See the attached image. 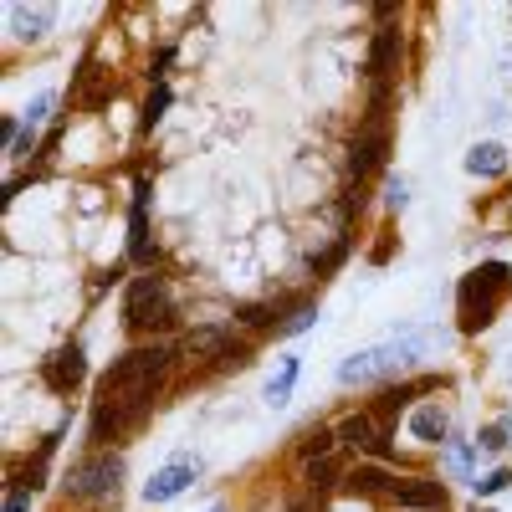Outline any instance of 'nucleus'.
<instances>
[{
	"mask_svg": "<svg viewBox=\"0 0 512 512\" xmlns=\"http://www.w3.org/2000/svg\"><path fill=\"white\" fill-rule=\"evenodd\" d=\"M395 477H390V466L374 461V466H354V472L344 477V492L349 497H390Z\"/></svg>",
	"mask_w": 512,
	"mask_h": 512,
	"instance_id": "obj_16",
	"label": "nucleus"
},
{
	"mask_svg": "<svg viewBox=\"0 0 512 512\" xmlns=\"http://www.w3.org/2000/svg\"><path fill=\"white\" fill-rule=\"evenodd\" d=\"M210 512H226V507H210Z\"/></svg>",
	"mask_w": 512,
	"mask_h": 512,
	"instance_id": "obj_35",
	"label": "nucleus"
},
{
	"mask_svg": "<svg viewBox=\"0 0 512 512\" xmlns=\"http://www.w3.org/2000/svg\"><path fill=\"white\" fill-rule=\"evenodd\" d=\"M318 323V303H313V297H308V303L303 308H292L282 323H277V338H297V333H308Z\"/></svg>",
	"mask_w": 512,
	"mask_h": 512,
	"instance_id": "obj_25",
	"label": "nucleus"
},
{
	"mask_svg": "<svg viewBox=\"0 0 512 512\" xmlns=\"http://www.w3.org/2000/svg\"><path fill=\"white\" fill-rule=\"evenodd\" d=\"M338 472H344V461H338V456H318V461H303V482H308L313 492H328Z\"/></svg>",
	"mask_w": 512,
	"mask_h": 512,
	"instance_id": "obj_24",
	"label": "nucleus"
},
{
	"mask_svg": "<svg viewBox=\"0 0 512 512\" xmlns=\"http://www.w3.org/2000/svg\"><path fill=\"white\" fill-rule=\"evenodd\" d=\"M400 57H405V31H400L395 21H390V26H374L369 57H364L369 88H374V82H395V77H400Z\"/></svg>",
	"mask_w": 512,
	"mask_h": 512,
	"instance_id": "obj_10",
	"label": "nucleus"
},
{
	"mask_svg": "<svg viewBox=\"0 0 512 512\" xmlns=\"http://www.w3.org/2000/svg\"><path fill=\"white\" fill-rule=\"evenodd\" d=\"M231 344H236V323H205V328L185 333V354L190 359H210V364H216Z\"/></svg>",
	"mask_w": 512,
	"mask_h": 512,
	"instance_id": "obj_14",
	"label": "nucleus"
},
{
	"mask_svg": "<svg viewBox=\"0 0 512 512\" xmlns=\"http://www.w3.org/2000/svg\"><path fill=\"white\" fill-rule=\"evenodd\" d=\"M149 195H154V180L134 175V195H128V267H149L154 251H149Z\"/></svg>",
	"mask_w": 512,
	"mask_h": 512,
	"instance_id": "obj_8",
	"label": "nucleus"
},
{
	"mask_svg": "<svg viewBox=\"0 0 512 512\" xmlns=\"http://www.w3.org/2000/svg\"><path fill=\"white\" fill-rule=\"evenodd\" d=\"M57 21V6H11V26H16V36L21 41H41L47 36V26Z\"/></svg>",
	"mask_w": 512,
	"mask_h": 512,
	"instance_id": "obj_18",
	"label": "nucleus"
},
{
	"mask_svg": "<svg viewBox=\"0 0 512 512\" xmlns=\"http://www.w3.org/2000/svg\"><path fill=\"white\" fill-rule=\"evenodd\" d=\"M425 349H431V338L415 333V328H405V333L384 338V344H374V349L349 354L344 364H338V384H344V390H354V384H395V379H405V369H410Z\"/></svg>",
	"mask_w": 512,
	"mask_h": 512,
	"instance_id": "obj_1",
	"label": "nucleus"
},
{
	"mask_svg": "<svg viewBox=\"0 0 512 512\" xmlns=\"http://www.w3.org/2000/svg\"><path fill=\"white\" fill-rule=\"evenodd\" d=\"M472 487H477V497H497V492H507V487H512V466H492V472H482Z\"/></svg>",
	"mask_w": 512,
	"mask_h": 512,
	"instance_id": "obj_27",
	"label": "nucleus"
},
{
	"mask_svg": "<svg viewBox=\"0 0 512 512\" xmlns=\"http://www.w3.org/2000/svg\"><path fill=\"white\" fill-rule=\"evenodd\" d=\"M256 359V349H251V338H236V344L216 359V364H210V369H216V374H231V369H246Z\"/></svg>",
	"mask_w": 512,
	"mask_h": 512,
	"instance_id": "obj_26",
	"label": "nucleus"
},
{
	"mask_svg": "<svg viewBox=\"0 0 512 512\" xmlns=\"http://www.w3.org/2000/svg\"><path fill=\"white\" fill-rule=\"evenodd\" d=\"M180 359V344L169 338H149V344H134L123 359L108 364V374L98 379V400H113V395H128V390H149V384H164V374L175 369Z\"/></svg>",
	"mask_w": 512,
	"mask_h": 512,
	"instance_id": "obj_4",
	"label": "nucleus"
},
{
	"mask_svg": "<svg viewBox=\"0 0 512 512\" xmlns=\"http://www.w3.org/2000/svg\"><path fill=\"white\" fill-rule=\"evenodd\" d=\"M477 512H492V507H477Z\"/></svg>",
	"mask_w": 512,
	"mask_h": 512,
	"instance_id": "obj_36",
	"label": "nucleus"
},
{
	"mask_svg": "<svg viewBox=\"0 0 512 512\" xmlns=\"http://www.w3.org/2000/svg\"><path fill=\"white\" fill-rule=\"evenodd\" d=\"M466 175H477V180H502L507 175V149L502 144H472L466 149Z\"/></svg>",
	"mask_w": 512,
	"mask_h": 512,
	"instance_id": "obj_17",
	"label": "nucleus"
},
{
	"mask_svg": "<svg viewBox=\"0 0 512 512\" xmlns=\"http://www.w3.org/2000/svg\"><path fill=\"white\" fill-rule=\"evenodd\" d=\"M502 431H507V436H512V410H507V420H502Z\"/></svg>",
	"mask_w": 512,
	"mask_h": 512,
	"instance_id": "obj_33",
	"label": "nucleus"
},
{
	"mask_svg": "<svg viewBox=\"0 0 512 512\" xmlns=\"http://www.w3.org/2000/svg\"><path fill=\"white\" fill-rule=\"evenodd\" d=\"M52 108H57V93H36V98H31V108H26V123H36V128H41V118H47Z\"/></svg>",
	"mask_w": 512,
	"mask_h": 512,
	"instance_id": "obj_31",
	"label": "nucleus"
},
{
	"mask_svg": "<svg viewBox=\"0 0 512 512\" xmlns=\"http://www.w3.org/2000/svg\"><path fill=\"white\" fill-rule=\"evenodd\" d=\"M195 472H200V461H190V456H175L164 466V472H154L149 482H144V502L149 507H164V502H175L190 482H195Z\"/></svg>",
	"mask_w": 512,
	"mask_h": 512,
	"instance_id": "obj_13",
	"label": "nucleus"
},
{
	"mask_svg": "<svg viewBox=\"0 0 512 512\" xmlns=\"http://www.w3.org/2000/svg\"><path fill=\"white\" fill-rule=\"evenodd\" d=\"M390 502H395L400 512H446L451 492H446L441 477H395Z\"/></svg>",
	"mask_w": 512,
	"mask_h": 512,
	"instance_id": "obj_11",
	"label": "nucleus"
},
{
	"mask_svg": "<svg viewBox=\"0 0 512 512\" xmlns=\"http://www.w3.org/2000/svg\"><path fill=\"white\" fill-rule=\"evenodd\" d=\"M169 67H175V47H159V52H154V62H149V88H164Z\"/></svg>",
	"mask_w": 512,
	"mask_h": 512,
	"instance_id": "obj_30",
	"label": "nucleus"
},
{
	"mask_svg": "<svg viewBox=\"0 0 512 512\" xmlns=\"http://www.w3.org/2000/svg\"><path fill=\"white\" fill-rule=\"evenodd\" d=\"M333 446H338V431H333V425H308V431L297 436V456H303V461L333 456Z\"/></svg>",
	"mask_w": 512,
	"mask_h": 512,
	"instance_id": "obj_20",
	"label": "nucleus"
},
{
	"mask_svg": "<svg viewBox=\"0 0 512 512\" xmlns=\"http://www.w3.org/2000/svg\"><path fill=\"white\" fill-rule=\"evenodd\" d=\"M349 251H354V236H349V231H338V236H333V246H328L323 256H313V277H318V282H323V277H333L338 267L349 262Z\"/></svg>",
	"mask_w": 512,
	"mask_h": 512,
	"instance_id": "obj_21",
	"label": "nucleus"
},
{
	"mask_svg": "<svg viewBox=\"0 0 512 512\" xmlns=\"http://www.w3.org/2000/svg\"><path fill=\"white\" fill-rule=\"evenodd\" d=\"M384 205H390V210H405V205H410V180H405V175L384 180Z\"/></svg>",
	"mask_w": 512,
	"mask_h": 512,
	"instance_id": "obj_29",
	"label": "nucleus"
},
{
	"mask_svg": "<svg viewBox=\"0 0 512 512\" xmlns=\"http://www.w3.org/2000/svg\"><path fill=\"white\" fill-rule=\"evenodd\" d=\"M507 297H512V267H507V262H482V267H472V272L461 277V287H456V318H461L456 328H461V333L492 328Z\"/></svg>",
	"mask_w": 512,
	"mask_h": 512,
	"instance_id": "obj_2",
	"label": "nucleus"
},
{
	"mask_svg": "<svg viewBox=\"0 0 512 512\" xmlns=\"http://www.w3.org/2000/svg\"><path fill=\"white\" fill-rule=\"evenodd\" d=\"M390 144H395V128L390 118H359V134L349 139V180L364 190L369 175H379L384 164H390Z\"/></svg>",
	"mask_w": 512,
	"mask_h": 512,
	"instance_id": "obj_6",
	"label": "nucleus"
},
{
	"mask_svg": "<svg viewBox=\"0 0 512 512\" xmlns=\"http://www.w3.org/2000/svg\"><path fill=\"white\" fill-rule=\"evenodd\" d=\"M108 93H113V77L103 72V62H98V57H82L77 72H72V88H67V108L93 113V108L108 103Z\"/></svg>",
	"mask_w": 512,
	"mask_h": 512,
	"instance_id": "obj_12",
	"label": "nucleus"
},
{
	"mask_svg": "<svg viewBox=\"0 0 512 512\" xmlns=\"http://www.w3.org/2000/svg\"><path fill=\"white\" fill-rule=\"evenodd\" d=\"M472 456H477V441L451 436V441H446V472L461 477V482H477V477H472Z\"/></svg>",
	"mask_w": 512,
	"mask_h": 512,
	"instance_id": "obj_22",
	"label": "nucleus"
},
{
	"mask_svg": "<svg viewBox=\"0 0 512 512\" xmlns=\"http://www.w3.org/2000/svg\"><path fill=\"white\" fill-rule=\"evenodd\" d=\"M297 374H303V359H297V354H282V364H277V374L267 379V405L277 410V405H287L292 400V384H297Z\"/></svg>",
	"mask_w": 512,
	"mask_h": 512,
	"instance_id": "obj_19",
	"label": "nucleus"
},
{
	"mask_svg": "<svg viewBox=\"0 0 512 512\" xmlns=\"http://www.w3.org/2000/svg\"><path fill=\"white\" fill-rule=\"evenodd\" d=\"M0 512H31V492L16 487V482H6V507H0Z\"/></svg>",
	"mask_w": 512,
	"mask_h": 512,
	"instance_id": "obj_32",
	"label": "nucleus"
},
{
	"mask_svg": "<svg viewBox=\"0 0 512 512\" xmlns=\"http://www.w3.org/2000/svg\"><path fill=\"white\" fill-rule=\"evenodd\" d=\"M41 384H47L52 395H77L82 384H88V354H82L77 338L62 344L52 359H41Z\"/></svg>",
	"mask_w": 512,
	"mask_h": 512,
	"instance_id": "obj_9",
	"label": "nucleus"
},
{
	"mask_svg": "<svg viewBox=\"0 0 512 512\" xmlns=\"http://www.w3.org/2000/svg\"><path fill=\"white\" fill-rule=\"evenodd\" d=\"M507 446H512V436L502 431V425H482V431H477V451L482 456H502Z\"/></svg>",
	"mask_w": 512,
	"mask_h": 512,
	"instance_id": "obj_28",
	"label": "nucleus"
},
{
	"mask_svg": "<svg viewBox=\"0 0 512 512\" xmlns=\"http://www.w3.org/2000/svg\"><path fill=\"white\" fill-rule=\"evenodd\" d=\"M410 436H415L420 446H446V441H451V415H446V405H441V400L420 405V410L410 415Z\"/></svg>",
	"mask_w": 512,
	"mask_h": 512,
	"instance_id": "obj_15",
	"label": "nucleus"
},
{
	"mask_svg": "<svg viewBox=\"0 0 512 512\" xmlns=\"http://www.w3.org/2000/svg\"><path fill=\"white\" fill-rule=\"evenodd\" d=\"M287 512H308V502H292V507H287Z\"/></svg>",
	"mask_w": 512,
	"mask_h": 512,
	"instance_id": "obj_34",
	"label": "nucleus"
},
{
	"mask_svg": "<svg viewBox=\"0 0 512 512\" xmlns=\"http://www.w3.org/2000/svg\"><path fill=\"white\" fill-rule=\"evenodd\" d=\"M446 390V379L441 374H415V379H395V384H379V395L369 405V415L379 420V431H395V420L400 410H410L420 395H441Z\"/></svg>",
	"mask_w": 512,
	"mask_h": 512,
	"instance_id": "obj_7",
	"label": "nucleus"
},
{
	"mask_svg": "<svg viewBox=\"0 0 512 512\" xmlns=\"http://www.w3.org/2000/svg\"><path fill=\"white\" fill-rule=\"evenodd\" d=\"M123 328L134 338H144V344L180 328L175 292H169V282L159 272H139L134 282H128V292H123Z\"/></svg>",
	"mask_w": 512,
	"mask_h": 512,
	"instance_id": "obj_3",
	"label": "nucleus"
},
{
	"mask_svg": "<svg viewBox=\"0 0 512 512\" xmlns=\"http://www.w3.org/2000/svg\"><path fill=\"white\" fill-rule=\"evenodd\" d=\"M123 477H128V466H123L118 451H88V456L72 461V472H67L62 487H67V502H98V507H108V502H118Z\"/></svg>",
	"mask_w": 512,
	"mask_h": 512,
	"instance_id": "obj_5",
	"label": "nucleus"
},
{
	"mask_svg": "<svg viewBox=\"0 0 512 512\" xmlns=\"http://www.w3.org/2000/svg\"><path fill=\"white\" fill-rule=\"evenodd\" d=\"M169 103H175V88H149V98H144V118H139V134H154V128L164 123V113H169Z\"/></svg>",
	"mask_w": 512,
	"mask_h": 512,
	"instance_id": "obj_23",
	"label": "nucleus"
}]
</instances>
